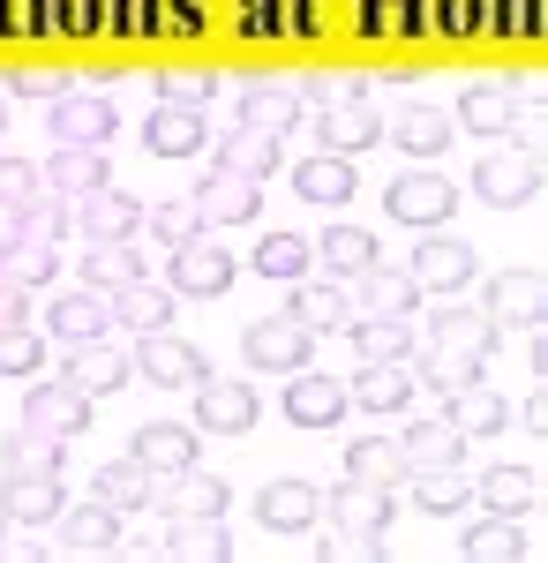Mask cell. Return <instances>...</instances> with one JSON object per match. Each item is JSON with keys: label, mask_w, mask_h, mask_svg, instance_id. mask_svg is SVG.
Listing matches in <instances>:
<instances>
[{"label": "cell", "mask_w": 548, "mask_h": 563, "mask_svg": "<svg viewBox=\"0 0 548 563\" xmlns=\"http://www.w3.org/2000/svg\"><path fill=\"white\" fill-rule=\"evenodd\" d=\"M308 353H316V331L300 323L294 308L286 316H255L241 331V361L263 368V376H294V368H308Z\"/></svg>", "instance_id": "obj_2"}, {"label": "cell", "mask_w": 548, "mask_h": 563, "mask_svg": "<svg viewBox=\"0 0 548 563\" xmlns=\"http://www.w3.org/2000/svg\"><path fill=\"white\" fill-rule=\"evenodd\" d=\"M45 361V339L31 323H0V376H31Z\"/></svg>", "instance_id": "obj_52"}, {"label": "cell", "mask_w": 548, "mask_h": 563, "mask_svg": "<svg viewBox=\"0 0 548 563\" xmlns=\"http://www.w3.org/2000/svg\"><path fill=\"white\" fill-rule=\"evenodd\" d=\"M0 129H8V121H0Z\"/></svg>", "instance_id": "obj_60"}, {"label": "cell", "mask_w": 548, "mask_h": 563, "mask_svg": "<svg viewBox=\"0 0 548 563\" xmlns=\"http://www.w3.org/2000/svg\"><path fill=\"white\" fill-rule=\"evenodd\" d=\"M316 249V263L331 271V278H361L369 263H376V233H361V225H331L324 241H308Z\"/></svg>", "instance_id": "obj_44"}, {"label": "cell", "mask_w": 548, "mask_h": 563, "mask_svg": "<svg viewBox=\"0 0 548 563\" xmlns=\"http://www.w3.org/2000/svg\"><path fill=\"white\" fill-rule=\"evenodd\" d=\"M61 549L68 556H113L121 549V511L90 496L84 511H61Z\"/></svg>", "instance_id": "obj_30"}, {"label": "cell", "mask_w": 548, "mask_h": 563, "mask_svg": "<svg viewBox=\"0 0 548 563\" xmlns=\"http://www.w3.org/2000/svg\"><path fill=\"white\" fill-rule=\"evenodd\" d=\"M0 511H8V526H45L68 511V488H61V474H8Z\"/></svg>", "instance_id": "obj_24"}, {"label": "cell", "mask_w": 548, "mask_h": 563, "mask_svg": "<svg viewBox=\"0 0 548 563\" xmlns=\"http://www.w3.org/2000/svg\"><path fill=\"white\" fill-rule=\"evenodd\" d=\"M346 481H369V488H391V481H406V459H398V443H391V435H353V443H346Z\"/></svg>", "instance_id": "obj_45"}, {"label": "cell", "mask_w": 548, "mask_h": 563, "mask_svg": "<svg viewBox=\"0 0 548 563\" xmlns=\"http://www.w3.org/2000/svg\"><path fill=\"white\" fill-rule=\"evenodd\" d=\"M39 180L53 188V196H90V188L113 180V166H106L98 143H53V158L39 166Z\"/></svg>", "instance_id": "obj_22"}, {"label": "cell", "mask_w": 548, "mask_h": 563, "mask_svg": "<svg viewBox=\"0 0 548 563\" xmlns=\"http://www.w3.org/2000/svg\"><path fill=\"white\" fill-rule=\"evenodd\" d=\"M294 316L308 323V331H353V316H361V301H353V286L346 278H294Z\"/></svg>", "instance_id": "obj_19"}, {"label": "cell", "mask_w": 548, "mask_h": 563, "mask_svg": "<svg viewBox=\"0 0 548 563\" xmlns=\"http://www.w3.org/2000/svg\"><path fill=\"white\" fill-rule=\"evenodd\" d=\"M128 278H143V249L135 241H84V286L113 294Z\"/></svg>", "instance_id": "obj_43"}, {"label": "cell", "mask_w": 548, "mask_h": 563, "mask_svg": "<svg viewBox=\"0 0 548 563\" xmlns=\"http://www.w3.org/2000/svg\"><path fill=\"white\" fill-rule=\"evenodd\" d=\"M113 129H121V113L98 98V90H61L53 98V143H113Z\"/></svg>", "instance_id": "obj_17"}, {"label": "cell", "mask_w": 548, "mask_h": 563, "mask_svg": "<svg viewBox=\"0 0 548 563\" xmlns=\"http://www.w3.org/2000/svg\"><path fill=\"white\" fill-rule=\"evenodd\" d=\"M39 188H45V180H39V166H31V158H0V211H23Z\"/></svg>", "instance_id": "obj_54"}, {"label": "cell", "mask_w": 548, "mask_h": 563, "mask_svg": "<svg viewBox=\"0 0 548 563\" xmlns=\"http://www.w3.org/2000/svg\"><path fill=\"white\" fill-rule=\"evenodd\" d=\"M511 121H518L511 84H473V90L459 98V129H473V135H504Z\"/></svg>", "instance_id": "obj_49"}, {"label": "cell", "mask_w": 548, "mask_h": 563, "mask_svg": "<svg viewBox=\"0 0 548 563\" xmlns=\"http://www.w3.org/2000/svg\"><path fill=\"white\" fill-rule=\"evenodd\" d=\"M428 346H459V353H489V361H496L504 331H496V316H489V308H451V294H443L436 323H428Z\"/></svg>", "instance_id": "obj_25"}, {"label": "cell", "mask_w": 548, "mask_h": 563, "mask_svg": "<svg viewBox=\"0 0 548 563\" xmlns=\"http://www.w3.org/2000/svg\"><path fill=\"white\" fill-rule=\"evenodd\" d=\"M188 390H196V429H211V435H249L263 421L255 390L233 384V376H204V384H188Z\"/></svg>", "instance_id": "obj_10"}, {"label": "cell", "mask_w": 548, "mask_h": 563, "mask_svg": "<svg viewBox=\"0 0 548 563\" xmlns=\"http://www.w3.org/2000/svg\"><path fill=\"white\" fill-rule=\"evenodd\" d=\"M128 361H135V376H151V390H188V384L211 376V361L188 346V339H173V331H143Z\"/></svg>", "instance_id": "obj_6"}, {"label": "cell", "mask_w": 548, "mask_h": 563, "mask_svg": "<svg viewBox=\"0 0 548 563\" xmlns=\"http://www.w3.org/2000/svg\"><path fill=\"white\" fill-rule=\"evenodd\" d=\"M226 504H233V488L204 466H188V474H173L166 488V519H226Z\"/></svg>", "instance_id": "obj_34"}, {"label": "cell", "mask_w": 548, "mask_h": 563, "mask_svg": "<svg viewBox=\"0 0 548 563\" xmlns=\"http://www.w3.org/2000/svg\"><path fill=\"white\" fill-rule=\"evenodd\" d=\"M481 504L496 519H534L541 511V466H496V474H481Z\"/></svg>", "instance_id": "obj_32"}, {"label": "cell", "mask_w": 548, "mask_h": 563, "mask_svg": "<svg viewBox=\"0 0 548 563\" xmlns=\"http://www.w3.org/2000/svg\"><path fill=\"white\" fill-rule=\"evenodd\" d=\"M294 188L308 196V203H324V211H338L361 180H353V158H331V151H316V158H300L294 166Z\"/></svg>", "instance_id": "obj_42"}, {"label": "cell", "mask_w": 548, "mask_h": 563, "mask_svg": "<svg viewBox=\"0 0 548 563\" xmlns=\"http://www.w3.org/2000/svg\"><path fill=\"white\" fill-rule=\"evenodd\" d=\"M414 384H428V390H443V398H451V390H465V384H489V353H459V346H436L421 361V368H414Z\"/></svg>", "instance_id": "obj_46"}, {"label": "cell", "mask_w": 548, "mask_h": 563, "mask_svg": "<svg viewBox=\"0 0 548 563\" xmlns=\"http://www.w3.org/2000/svg\"><path fill=\"white\" fill-rule=\"evenodd\" d=\"M346 384L338 376H316V368H294L286 376V421L294 429H331V421H346Z\"/></svg>", "instance_id": "obj_16"}, {"label": "cell", "mask_w": 548, "mask_h": 563, "mask_svg": "<svg viewBox=\"0 0 548 563\" xmlns=\"http://www.w3.org/2000/svg\"><path fill=\"white\" fill-rule=\"evenodd\" d=\"M451 211H459V188L443 174H428V166H414V174H398L383 188V218H391V225L436 233V225H451Z\"/></svg>", "instance_id": "obj_3"}, {"label": "cell", "mask_w": 548, "mask_h": 563, "mask_svg": "<svg viewBox=\"0 0 548 563\" xmlns=\"http://www.w3.org/2000/svg\"><path fill=\"white\" fill-rule=\"evenodd\" d=\"M15 421H31V429L76 443V435L90 429V398H84V390H68V384H39L31 398H23V413H15Z\"/></svg>", "instance_id": "obj_23"}, {"label": "cell", "mask_w": 548, "mask_h": 563, "mask_svg": "<svg viewBox=\"0 0 548 563\" xmlns=\"http://www.w3.org/2000/svg\"><path fill=\"white\" fill-rule=\"evenodd\" d=\"M0 533H8V511H0Z\"/></svg>", "instance_id": "obj_59"}, {"label": "cell", "mask_w": 548, "mask_h": 563, "mask_svg": "<svg viewBox=\"0 0 548 563\" xmlns=\"http://www.w3.org/2000/svg\"><path fill=\"white\" fill-rule=\"evenodd\" d=\"M211 68H166V76H158V98H166V106H196V113H204V106H211Z\"/></svg>", "instance_id": "obj_53"}, {"label": "cell", "mask_w": 548, "mask_h": 563, "mask_svg": "<svg viewBox=\"0 0 548 563\" xmlns=\"http://www.w3.org/2000/svg\"><path fill=\"white\" fill-rule=\"evenodd\" d=\"M518 429L534 435V443H541V435H548V398H541V390H534V398L518 406Z\"/></svg>", "instance_id": "obj_57"}, {"label": "cell", "mask_w": 548, "mask_h": 563, "mask_svg": "<svg viewBox=\"0 0 548 563\" xmlns=\"http://www.w3.org/2000/svg\"><path fill=\"white\" fill-rule=\"evenodd\" d=\"M196 421H143L135 429V443H128V459H143L158 481H173V474H188L196 466Z\"/></svg>", "instance_id": "obj_15"}, {"label": "cell", "mask_w": 548, "mask_h": 563, "mask_svg": "<svg viewBox=\"0 0 548 563\" xmlns=\"http://www.w3.org/2000/svg\"><path fill=\"white\" fill-rule=\"evenodd\" d=\"M188 203H196V218H204V233H218V225H255V211H263V180L218 166L211 180H196Z\"/></svg>", "instance_id": "obj_8"}, {"label": "cell", "mask_w": 548, "mask_h": 563, "mask_svg": "<svg viewBox=\"0 0 548 563\" xmlns=\"http://www.w3.org/2000/svg\"><path fill=\"white\" fill-rule=\"evenodd\" d=\"M68 233H76V241H135V233H143V203L106 180V188H90V196H68Z\"/></svg>", "instance_id": "obj_5"}, {"label": "cell", "mask_w": 548, "mask_h": 563, "mask_svg": "<svg viewBox=\"0 0 548 563\" xmlns=\"http://www.w3.org/2000/svg\"><path fill=\"white\" fill-rule=\"evenodd\" d=\"M489 316H496V331H526V323H541L548 316V278L541 263H518V271H496L489 278Z\"/></svg>", "instance_id": "obj_11"}, {"label": "cell", "mask_w": 548, "mask_h": 563, "mask_svg": "<svg viewBox=\"0 0 548 563\" xmlns=\"http://www.w3.org/2000/svg\"><path fill=\"white\" fill-rule=\"evenodd\" d=\"M0 323H31V294L23 286H0Z\"/></svg>", "instance_id": "obj_58"}, {"label": "cell", "mask_w": 548, "mask_h": 563, "mask_svg": "<svg viewBox=\"0 0 548 563\" xmlns=\"http://www.w3.org/2000/svg\"><path fill=\"white\" fill-rule=\"evenodd\" d=\"M173 308H180V294H173L166 278H128V286H113V331H173Z\"/></svg>", "instance_id": "obj_12"}, {"label": "cell", "mask_w": 548, "mask_h": 563, "mask_svg": "<svg viewBox=\"0 0 548 563\" xmlns=\"http://www.w3.org/2000/svg\"><path fill=\"white\" fill-rule=\"evenodd\" d=\"M294 113H300V84L294 76H249V84H241V121H249V129L286 135Z\"/></svg>", "instance_id": "obj_26"}, {"label": "cell", "mask_w": 548, "mask_h": 563, "mask_svg": "<svg viewBox=\"0 0 548 563\" xmlns=\"http://www.w3.org/2000/svg\"><path fill=\"white\" fill-rule=\"evenodd\" d=\"M459 556L465 563H534L541 556V541H534V526L526 519H489V526H473L459 541Z\"/></svg>", "instance_id": "obj_28"}, {"label": "cell", "mask_w": 548, "mask_h": 563, "mask_svg": "<svg viewBox=\"0 0 548 563\" xmlns=\"http://www.w3.org/2000/svg\"><path fill=\"white\" fill-rule=\"evenodd\" d=\"M398 459H406V474H428V466H465V435L451 421H414V429L398 435Z\"/></svg>", "instance_id": "obj_33"}, {"label": "cell", "mask_w": 548, "mask_h": 563, "mask_svg": "<svg viewBox=\"0 0 548 563\" xmlns=\"http://www.w3.org/2000/svg\"><path fill=\"white\" fill-rule=\"evenodd\" d=\"M406 481H414V504H421V511H436V519H451V511H465V504H473L465 466H428V474H406Z\"/></svg>", "instance_id": "obj_48"}, {"label": "cell", "mask_w": 548, "mask_h": 563, "mask_svg": "<svg viewBox=\"0 0 548 563\" xmlns=\"http://www.w3.org/2000/svg\"><path fill=\"white\" fill-rule=\"evenodd\" d=\"M451 113H428V106H414V113H398V121H383V135H391V151H406V158H436V151H451Z\"/></svg>", "instance_id": "obj_35"}, {"label": "cell", "mask_w": 548, "mask_h": 563, "mask_svg": "<svg viewBox=\"0 0 548 563\" xmlns=\"http://www.w3.org/2000/svg\"><path fill=\"white\" fill-rule=\"evenodd\" d=\"M8 90H15V98H61V90H68V76H61V68H31V60H23V68H8Z\"/></svg>", "instance_id": "obj_56"}, {"label": "cell", "mask_w": 548, "mask_h": 563, "mask_svg": "<svg viewBox=\"0 0 548 563\" xmlns=\"http://www.w3.org/2000/svg\"><path fill=\"white\" fill-rule=\"evenodd\" d=\"M143 233H151V241H166V249H180V241H196V233H204V218H196L188 196H180V203H151V211H143Z\"/></svg>", "instance_id": "obj_51"}, {"label": "cell", "mask_w": 548, "mask_h": 563, "mask_svg": "<svg viewBox=\"0 0 548 563\" xmlns=\"http://www.w3.org/2000/svg\"><path fill=\"white\" fill-rule=\"evenodd\" d=\"M151 466H143V459H106V466H98V474H90V496H98V504H113V511H143V504H151Z\"/></svg>", "instance_id": "obj_36"}, {"label": "cell", "mask_w": 548, "mask_h": 563, "mask_svg": "<svg viewBox=\"0 0 548 563\" xmlns=\"http://www.w3.org/2000/svg\"><path fill=\"white\" fill-rule=\"evenodd\" d=\"M128 376H135V361H128L121 346H106V339H84V346L61 361V384L84 390V398H113Z\"/></svg>", "instance_id": "obj_14"}, {"label": "cell", "mask_w": 548, "mask_h": 563, "mask_svg": "<svg viewBox=\"0 0 548 563\" xmlns=\"http://www.w3.org/2000/svg\"><path fill=\"white\" fill-rule=\"evenodd\" d=\"M53 339H68V346H84V339H113V294H98V286H76L68 301H53Z\"/></svg>", "instance_id": "obj_29"}, {"label": "cell", "mask_w": 548, "mask_h": 563, "mask_svg": "<svg viewBox=\"0 0 548 563\" xmlns=\"http://www.w3.org/2000/svg\"><path fill=\"white\" fill-rule=\"evenodd\" d=\"M255 278H278V286H294V278H308L316 271V249L300 241V233H271V241H255L249 249Z\"/></svg>", "instance_id": "obj_47"}, {"label": "cell", "mask_w": 548, "mask_h": 563, "mask_svg": "<svg viewBox=\"0 0 548 563\" xmlns=\"http://www.w3.org/2000/svg\"><path fill=\"white\" fill-rule=\"evenodd\" d=\"M541 151H489L481 166H473V196L489 203V211H526V203H541Z\"/></svg>", "instance_id": "obj_1"}, {"label": "cell", "mask_w": 548, "mask_h": 563, "mask_svg": "<svg viewBox=\"0 0 548 563\" xmlns=\"http://www.w3.org/2000/svg\"><path fill=\"white\" fill-rule=\"evenodd\" d=\"M233 271H241V263L226 256V241L196 233V241H180V249H173L166 286L180 294V301H226V294H233Z\"/></svg>", "instance_id": "obj_4"}, {"label": "cell", "mask_w": 548, "mask_h": 563, "mask_svg": "<svg viewBox=\"0 0 548 563\" xmlns=\"http://www.w3.org/2000/svg\"><path fill=\"white\" fill-rule=\"evenodd\" d=\"M218 166H233V174H278L286 166V135H271V129H249V121H233V129L218 135Z\"/></svg>", "instance_id": "obj_27"}, {"label": "cell", "mask_w": 548, "mask_h": 563, "mask_svg": "<svg viewBox=\"0 0 548 563\" xmlns=\"http://www.w3.org/2000/svg\"><path fill=\"white\" fill-rule=\"evenodd\" d=\"M0 466H8V474H61V466H68V443L31 429V421H15L8 443H0Z\"/></svg>", "instance_id": "obj_38"}, {"label": "cell", "mask_w": 548, "mask_h": 563, "mask_svg": "<svg viewBox=\"0 0 548 563\" xmlns=\"http://www.w3.org/2000/svg\"><path fill=\"white\" fill-rule=\"evenodd\" d=\"M353 301H361V316H414V308H421V286H414V271H383V263H369Z\"/></svg>", "instance_id": "obj_41"}, {"label": "cell", "mask_w": 548, "mask_h": 563, "mask_svg": "<svg viewBox=\"0 0 548 563\" xmlns=\"http://www.w3.org/2000/svg\"><path fill=\"white\" fill-rule=\"evenodd\" d=\"M255 519H263V533H308L324 519V496H316V481H263Z\"/></svg>", "instance_id": "obj_18"}, {"label": "cell", "mask_w": 548, "mask_h": 563, "mask_svg": "<svg viewBox=\"0 0 548 563\" xmlns=\"http://www.w3.org/2000/svg\"><path fill=\"white\" fill-rule=\"evenodd\" d=\"M331 526L338 533H391V488L346 481V488L331 496Z\"/></svg>", "instance_id": "obj_37"}, {"label": "cell", "mask_w": 548, "mask_h": 563, "mask_svg": "<svg viewBox=\"0 0 548 563\" xmlns=\"http://www.w3.org/2000/svg\"><path fill=\"white\" fill-rule=\"evenodd\" d=\"M53 271H61V249L53 241H0V286H23V294H39L53 286Z\"/></svg>", "instance_id": "obj_40"}, {"label": "cell", "mask_w": 548, "mask_h": 563, "mask_svg": "<svg viewBox=\"0 0 548 563\" xmlns=\"http://www.w3.org/2000/svg\"><path fill=\"white\" fill-rule=\"evenodd\" d=\"M204 143H211V121H204L196 106H166V98H158V113L143 121V151H151V158H196Z\"/></svg>", "instance_id": "obj_20"}, {"label": "cell", "mask_w": 548, "mask_h": 563, "mask_svg": "<svg viewBox=\"0 0 548 563\" xmlns=\"http://www.w3.org/2000/svg\"><path fill=\"white\" fill-rule=\"evenodd\" d=\"M414 286L421 294H465L473 286V271H481V256H473V241H451V225H436L421 249H414Z\"/></svg>", "instance_id": "obj_7"}, {"label": "cell", "mask_w": 548, "mask_h": 563, "mask_svg": "<svg viewBox=\"0 0 548 563\" xmlns=\"http://www.w3.org/2000/svg\"><path fill=\"white\" fill-rule=\"evenodd\" d=\"M346 398H353L361 413H376V421H398V413L414 406V368H406V361H361V376L346 384Z\"/></svg>", "instance_id": "obj_13"}, {"label": "cell", "mask_w": 548, "mask_h": 563, "mask_svg": "<svg viewBox=\"0 0 548 563\" xmlns=\"http://www.w3.org/2000/svg\"><path fill=\"white\" fill-rule=\"evenodd\" d=\"M353 353L361 361H414L421 339H414V316H353Z\"/></svg>", "instance_id": "obj_31"}, {"label": "cell", "mask_w": 548, "mask_h": 563, "mask_svg": "<svg viewBox=\"0 0 548 563\" xmlns=\"http://www.w3.org/2000/svg\"><path fill=\"white\" fill-rule=\"evenodd\" d=\"M300 98H316V106H346V98H361V76H346V68H316V76H300Z\"/></svg>", "instance_id": "obj_55"}, {"label": "cell", "mask_w": 548, "mask_h": 563, "mask_svg": "<svg viewBox=\"0 0 548 563\" xmlns=\"http://www.w3.org/2000/svg\"><path fill=\"white\" fill-rule=\"evenodd\" d=\"M451 429L473 443V435H496V429H511V398L504 390H489V384H465V390H451V413H443Z\"/></svg>", "instance_id": "obj_39"}, {"label": "cell", "mask_w": 548, "mask_h": 563, "mask_svg": "<svg viewBox=\"0 0 548 563\" xmlns=\"http://www.w3.org/2000/svg\"><path fill=\"white\" fill-rule=\"evenodd\" d=\"M151 556H173V563H226V556H233V533H226V519H166V533L151 541Z\"/></svg>", "instance_id": "obj_21"}, {"label": "cell", "mask_w": 548, "mask_h": 563, "mask_svg": "<svg viewBox=\"0 0 548 563\" xmlns=\"http://www.w3.org/2000/svg\"><path fill=\"white\" fill-rule=\"evenodd\" d=\"M8 233H15V241H68V196L39 188L23 211H8Z\"/></svg>", "instance_id": "obj_50"}, {"label": "cell", "mask_w": 548, "mask_h": 563, "mask_svg": "<svg viewBox=\"0 0 548 563\" xmlns=\"http://www.w3.org/2000/svg\"><path fill=\"white\" fill-rule=\"evenodd\" d=\"M316 151H331V158H361V151H376L383 143V113L369 98H346V106H316Z\"/></svg>", "instance_id": "obj_9"}]
</instances>
